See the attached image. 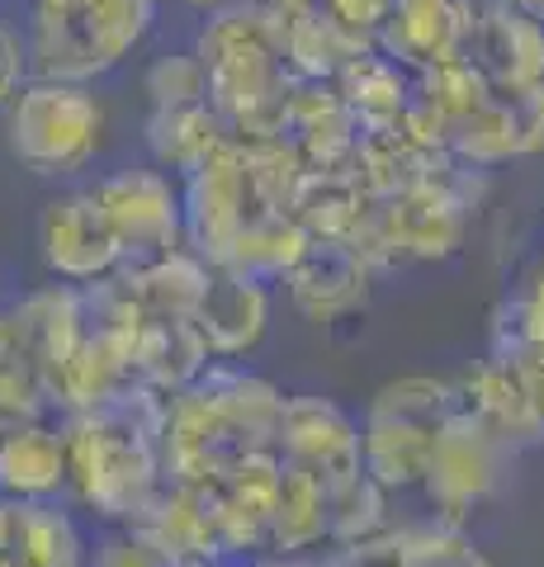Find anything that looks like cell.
<instances>
[{"mask_svg":"<svg viewBox=\"0 0 544 567\" xmlns=\"http://www.w3.org/2000/svg\"><path fill=\"white\" fill-rule=\"evenodd\" d=\"M285 398L266 374L214 360L195 388L166 398L162 477L175 487H214L242 458L275 454Z\"/></svg>","mask_w":544,"mask_h":567,"instance_id":"cell-1","label":"cell"},{"mask_svg":"<svg viewBox=\"0 0 544 567\" xmlns=\"http://www.w3.org/2000/svg\"><path fill=\"white\" fill-rule=\"evenodd\" d=\"M166 398L133 383L129 393L62 421L66 487L100 525H133L166 487L162 477Z\"/></svg>","mask_w":544,"mask_h":567,"instance_id":"cell-2","label":"cell"},{"mask_svg":"<svg viewBox=\"0 0 544 567\" xmlns=\"http://www.w3.org/2000/svg\"><path fill=\"white\" fill-rule=\"evenodd\" d=\"M195 58L208 81V104L237 142L285 133L294 76L285 66V43H279V14L256 0L214 10L199 24Z\"/></svg>","mask_w":544,"mask_h":567,"instance_id":"cell-3","label":"cell"},{"mask_svg":"<svg viewBox=\"0 0 544 567\" xmlns=\"http://www.w3.org/2000/svg\"><path fill=\"white\" fill-rule=\"evenodd\" d=\"M460 412L454 379L402 374L389 379L365 402L360 416V473L389 496L417 492L427 477V458L445 421Z\"/></svg>","mask_w":544,"mask_h":567,"instance_id":"cell-4","label":"cell"},{"mask_svg":"<svg viewBox=\"0 0 544 567\" xmlns=\"http://www.w3.org/2000/svg\"><path fill=\"white\" fill-rule=\"evenodd\" d=\"M152 14L156 0L39 6V14H33V71H39V81H95L147 39Z\"/></svg>","mask_w":544,"mask_h":567,"instance_id":"cell-5","label":"cell"},{"mask_svg":"<svg viewBox=\"0 0 544 567\" xmlns=\"http://www.w3.org/2000/svg\"><path fill=\"white\" fill-rule=\"evenodd\" d=\"M6 133L10 152L33 175H72L100 152L104 137V104L91 95V85L66 81H24L10 104Z\"/></svg>","mask_w":544,"mask_h":567,"instance_id":"cell-6","label":"cell"},{"mask_svg":"<svg viewBox=\"0 0 544 567\" xmlns=\"http://www.w3.org/2000/svg\"><path fill=\"white\" fill-rule=\"evenodd\" d=\"M512 458L516 454L506 450L487 425L454 412L445 421V431L435 435L431 458H427V477H421V487H417L431 506V520L464 525L473 511L487 506L502 492L506 473H512Z\"/></svg>","mask_w":544,"mask_h":567,"instance_id":"cell-7","label":"cell"},{"mask_svg":"<svg viewBox=\"0 0 544 567\" xmlns=\"http://www.w3.org/2000/svg\"><path fill=\"white\" fill-rule=\"evenodd\" d=\"M460 412L487 425L512 454L544 445V360L516 350H487L454 379Z\"/></svg>","mask_w":544,"mask_h":567,"instance_id":"cell-8","label":"cell"},{"mask_svg":"<svg viewBox=\"0 0 544 567\" xmlns=\"http://www.w3.org/2000/svg\"><path fill=\"white\" fill-rule=\"evenodd\" d=\"M104 218L114 227V241L124 251V270H137L147 260H162L185 246V223H181V189L171 175L156 166H133L114 171L91 189Z\"/></svg>","mask_w":544,"mask_h":567,"instance_id":"cell-9","label":"cell"},{"mask_svg":"<svg viewBox=\"0 0 544 567\" xmlns=\"http://www.w3.org/2000/svg\"><path fill=\"white\" fill-rule=\"evenodd\" d=\"M275 458L285 468L312 477L318 487L337 492L350 477H360V421L331 398L294 393L279 412Z\"/></svg>","mask_w":544,"mask_h":567,"instance_id":"cell-10","label":"cell"},{"mask_svg":"<svg viewBox=\"0 0 544 567\" xmlns=\"http://www.w3.org/2000/svg\"><path fill=\"white\" fill-rule=\"evenodd\" d=\"M252 213L256 204H252L247 166H242V147H237V137H227L204 166L185 175V189H181L185 246L204 265H223L227 246L237 241Z\"/></svg>","mask_w":544,"mask_h":567,"instance_id":"cell-11","label":"cell"},{"mask_svg":"<svg viewBox=\"0 0 544 567\" xmlns=\"http://www.w3.org/2000/svg\"><path fill=\"white\" fill-rule=\"evenodd\" d=\"M39 251L48 270L62 284H72V289H85V284H100L124 270V251L114 241V227L91 189L62 194V199H52L43 208Z\"/></svg>","mask_w":544,"mask_h":567,"instance_id":"cell-12","label":"cell"},{"mask_svg":"<svg viewBox=\"0 0 544 567\" xmlns=\"http://www.w3.org/2000/svg\"><path fill=\"white\" fill-rule=\"evenodd\" d=\"M469 20V58L497 95L544 85V24L506 0H460Z\"/></svg>","mask_w":544,"mask_h":567,"instance_id":"cell-13","label":"cell"},{"mask_svg":"<svg viewBox=\"0 0 544 567\" xmlns=\"http://www.w3.org/2000/svg\"><path fill=\"white\" fill-rule=\"evenodd\" d=\"M204 492H208V516H214L223 563L266 558L270 511H275V492H279V458L275 454H252Z\"/></svg>","mask_w":544,"mask_h":567,"instance_id":"cell-14","label":"cell"},{"mask_svg":"<svg viewBox=\"0 0 544 567\" xmlns=\"http://www.w3.org/2000/svg\"><path fill=\"white\" fill-rule=\"evenodd\" d=\"M289 303L308 322H346L365 312L374 293V270L346 241H312L285 279Z\"/></svg>","mask_w":544,"mask_h":567,"instance_id":"cell-15","label":"cell"},{"mask_svg":"<svg viewBox=\"0 0 544 567\" xmlns=\"http://www.w3.org/2000/svg\"><path fill=\"white\" fill-rule=\"evenodd\" d=\"M189 322L199 327L214 360L237 364L242 354H252L270 331V289L214 265V270H208V289Z\"/></svg>","mask_w":544,"mask_h":567,"instance_id":"cell-16","label":"cell"},{"mask_svg":"<svg viewBox=\"0 0 544 567\" xmlns=\"http://www.w3.org/2000/svg\"><path fill=\"white\" fill-rule=\"evenodd\" d=\"M374 48L408 76H421L427 66L460 58L469 48V20L460 0H393L389 20L374 33Z\"/></svg>","mask_w":544,"mask_h":567,"instance_id":"cell-17","label":"cell"},{"mask_svg":"<svg viewBox=\"0 0 544 567\" xmlns=\"http://www.w3.org/2000/svg\"><path fill=\"white\" fill-rule=\"evenodd\" d=\"M285 137L304 156L308 171H350L360 142V123L350 118L337 85L327 81H294L285 104Z\"/></svg>","mask_w":544,"mask_h":567,"instance_id":"cell-18","label":"cell"},{"mask_svg":"<svg viewBox=\"0 0 544 567\" xmlns=\"http://www.w3.org/2000/svg\"><path fill=\"white\" fill-rule=\"evenodd\" d=\"M166 567H195V563H223L214 516H208V492L204 487H175L166 483L152 496V506L133 520Z\"/></svg>","mask_w":544,"mask_h":567,"instance_id":"cell-19","label":"cell"},{"mask_svg":"<svg viewBox=\"0 0 544 567\" xmlns=\"http://www.w3.org/2000/svg\"><path fill=\"white\" fill-rule=\"evenodd\" d=\"M6 322H10L14 346H20L29 360L43 369L48 383L66 360H72V350L81 346V336H85L81 293L72 289V284H48V289L24 293L14 308H6Z\"/></svg>","mask_w":544,"mask_h":567,"instance_id":"cell-20","label":"cell"},{"mask_svg":"<svg viewBox=\"0 0 544 567\" xmlns=\"http://www.w3.org/2000/svg\"><path fill=\"white\" fill-rule=\"evenodd\" d=\"M129 354H133V379L162 398L195 388L204 369L214 364V354H208L204 336L189 317H143Z\"/></svg>","mask_w":544,"mask_h":567,"instance_id":"cell-21","label":"cell"},{"mask_svg":"<svg viewBox=\"0 0 544 567\" xmlns=\"http://www.w3.org/2000/svg\"><path fill=\"white\" fill-rule=\"evenodd\" d=\"M66 492L62 425L24 421L0 435V502H58Z\"/></svg>","mask_w":544,"mask_h":567,"instance_id":"cell-22","label":"cell"},{"mask_svg":"<svg viewBox=\"0 0 544 567\" xmlns=\"http://www.w3.org/2000/svg\"><path fill=\"white\" fill-rule=\"evenodd\" d=\"M393 223H398V241H402V260L408 265H431V260H450L464 251L473 213L445 194L435 181L421 189L393 199Z\"/></svg>","mask_w":544,"mask_h":567,"instance_id":"cell-23","label":"cell"},{"mask_svg":"<svg viewBox=\"0 0 544 567\" xmlns=\"http://www.w3.org/2000/svg\"><path fill=\"white\" fill-rule=\"evenodd\" d=\"M85 529L58 502H6L10 567H85Z\"/></svg>","mask_w":544,"mask_h":567,"instance_id":"cell-24","label":"cell"},{"mask_svg":"<svg viewBox=\"0 0 544 567\" xmlns=\"http://www.w3.org/2000/svg\"><path fill=\"white\" fill-rule=\"evenodd\" d=\"M133 379V354L124 341H110V336H81V346L72 350L58 374H52V412L76 416V412H95V406L114 402L119 393H129Z\"/></svg>","mask_w":544,"mask_h":567,"instance_id":"cell-25","label":"cell"},{"mask_svg":"<svg viewBox=\"0 0 544 567\" xmlns=\"http://www.w3.org/2000/svg\"><path fill=\"white\" fill-rule=\"evenodd\" d=\"M441 156L445 152L417 147L398 123H383V128H360L356 156H350V175H356L370 199H402V194H412L431 181Z\"/></svg>","mask_w":544,"mask_h":567,"instance_id":"cell-26","label":"cell"},{"mask_svg":"<svg viewBox=\"0 0 544 567\" xmlns=\"http://www.w3.org/2000/svg\"><path fill=\"white\" fill-rule=\"evenodd\" d=\"M331 548V506L327 487L312 477L294 473L279 464V492L270 511V535H266V558H308Z\"/></svg>","mask_w":544,"mask_h":567,"instance_id":"cell-27","label":"cell"},{"mask_svg":"<svg viewBox=\"0 0 544 567\" xmlns=\"http://www.w3.org/2000/svg\"><path fill=\"white\" fill-rule=\"evenodd\" d=\"M279 43H285V66L294 81H327V85L337 81L365 48H374V43L356 39V33H346L337 20H327L318 6L279 14Z\"/></svg>","mask_w":544,"mask_h":567,"instance_id":"cell-28","label":"cell"},{"mask_svg":"<svg viewBox=\"0 0 544 567\" xmlns=\"http://www.w3.org/2000/svg\"><path fill=\"white\" fill-rule=\"evenodd\" d=\"M308 246H312V237L294 223V213H252L247 227L237 233V241L227 246L223 270L256 279L270 289V284L289 279V270L304 260Z\"/></svg>","mask_w":544,"mask_h":567,"instance_id":"cell-29","label":"cell"},{"mask_svg":"<svg viewBox=\"0 0 544 567\" xmlns=\"http://www.w3.org/2000/svg\"><path fill=\"white\" fill-rule=\"evenodd\" d=\"M233 137L227 123L214 114V104H171V110H152L147 118V147L156 171H175L189 175L195 166H204L223 142Z\"/></svg>","mask_w":544,"mask_h":567,"instance_id":"cell-30","label":"cell"},{"mask_svg":"<svg viewBox=\"0 0 544 567\" xmlns=\"http://www.w3.org/2000/svg\"><path fill=\"white\" fill-rule=\"evenodd\" d=\"M208 270L214 265H204L189 246H181V251H171L162 260H147L137 270H119V275H124L143 317H195L199 298L208 289Z\"/></svg>","mask_w":544,"mask_h":567,"instance_id":"cell-31","label":"cell"},{"mask_svg":"<svg viewBox=\"0 0 544 567\" xmlns=\"http://www.w3.org/2000/svg\"><path fill=\"white\" fill-rule=\"evenodd\" d=\"M337 95L350 110V118L360 128H383V123H398L402 104L412 95V76L398 62H389L379 48H365L356 62H350L337 81Z\"/></svg>","mask_w":544,"mask_h":567,"instance_id":"cell-32","label":"cell"},{"mask_svg":"<svg viewBox=\"0 0 544 567\" xmlns=\"http://www.w3.org/2000/svg\"><path fill=\"white\" fill-rule=\"evenodd\" d=\"M365 199H370V194L360 189V181L350 171H308V181L298 189L289 213L312 241H346Z\"/></svg>","mask_w":544,"mask_h":567,"instance_id":"cell-33","label":"cell"},{"mask_svg":"<svg viewBox=\"0 0 544 567\" xmlns=\"http://www.w3.org/2000/svg\"><path fill=\"white\" fill-rule=\"evenodd\" d=\"M237 147H242V166H247L256 213H289L308 181V166L294 152V142L285 133H275V137H247Z\"/></svg>","mask_w":544,"mask_h":567,"instance_id":"cell-34","label":"cell"},{"mask_svg":"<svg viewBox=\"0 0 544 567\" xmlns=\"http://www.w3.org/2000/svg\"><path fill=\"white\" fill-rule=\"evenodd\" d=\"M450 156L473 171H497L521 156V137H516V118H512V100L506 95H487L479 110L464 114L450 128Z\"/></svg>","mask_w":544,"mask_h":567,"instance_id":"cell-35","label":"cell"},{"mask_svg":"<svg viewBox=\"0 0 544 567\" xmlns=\"http://www.w3.org/2000/svg\"><path fill=\"white\" fill-rule=\"evenodd\" d=\"M327 506H331V548H346V544H360V539H374L383 529H393L398 520L389 516L393 496L374 487L370 477H350L346 487L327 492Z\"/></svg>","mask_w":544,"mask_h":567,"instance_id":"cell-36","label":"cell"},{"mask_svg":"<svg viewBox=\"0 0 544 567\" xmlns=\"http://www.w3.org/2000/svg\"><path fill=\"white\" fill-rule=\"evenodd\" d=\"M412 85L450 118V128H454V123H460L464 114L479 110L487 95H493V85H487V76H483L479 66H473L469 52H460V58H450V62L427 66L421 76H412Z\"/></svg>","mask_w":544,"mask_h":567,"instance_id":"cell-37","label":"cell"},{"mask_svg":"<svg viewBox=\"0 0 544 567\" xmlns=\"http://www.w3.org/2000/svg\"><path fill=\"white\" fill-rule=\"evenodd\" d=\"M402 539H408V567H493L464 525L427 516L402 525Z\"/></svg>","mask_w":544,"mask_h":567,"instance_id":"cell-38","label":"cell"},{"mask_svg":"<svg viewBox=\"0 0 544 567\" xmlns=\"http://www.w3.org/2000/svg\"><path fill=\"white\" fill-rule=\"evenodd\" d=\"M147 100L152 110H171V104H204L208 100V81L195 52H166L147 66Z\"/></svg>","mask_w":544,"mask_h":567,"instance_id":"cell-39","label":"cell"},{"mask_svg":"<svg viewBox=\"0 0 544 567\" xmlns=\"http://www.w3.org/2000/svg\"><path fill=\"white\" fill-rule=\"evenodd\" d=\"M85 567H166L133 525H104L85 548Z\"/></svg>","mask_w":544,"mask_h":567,"instance_id":"cell-40","label":"cell"},{"mask_svg":"<svg viewBox=\"0 0 544 567\" xmlns=\"http://www.w3.org/2000/svg\"><path fill=\"white\" fill-rule=\"evenodd\" d=\"M331 563L337 567H408V539H402V525L383 529L374 539L331 548Z\"/></svg>","mask_w":544,"mask_h":567,"instance_id":"cell-41","label":"cell"},{"mask_svg":"<svg viewBox=\"0 0 544 567\" xmlns=\"http://www.w3.org/2000/svg\"><path fill=\"white\" fill-rule=\"evenodd\" d=\"M327 20H337L346 33H356V39L374 43V33L383 29V20H389L393 0H312Z\"/></svg>","mask_w":544,"mask_h":567,"instance_id":"cell-42","label":"cell"},{"mask_svg":"<svg viewBox=\"0 0 544 567\" xmlns=\"http://www.w3.org/2000/svg\"><path fill=\"white\" fill-rule=\"evenodd\" d=\"M512 100V118H516V137H521V156H540L544 152V85L506 95Z\"/></svg>","mask_w":544,"mask_h":567,"instance_id":"cell-43","label":"cell"},{"mask_svg":"<svg viewBox=\"0 0 544 567\" xmlns=\"http://www.w3.org/2000/svg\"><path fill=\"white\" fill-rule=\"evenodd\" d=\"M20 85H24V52H20V39L0 24V110L20 95Z\"/></svg>","mask_w":544,"mask_h":567,"instance_id":"cell-44","label":"cell"},{"mask_svg":"<svg viewBox=\"0 0 544 567\" xmlns=\"http://www.w3.org/2000/svg\"><path fill=\"white\" fill-rule=\"evenodd\" d=\"M242 567H337V563H331V554H308V558H256Z\"/></svg>","mask_w":544,"mask_h":567,"instance_id":"cell-45","label":"cell"},{"mask_svg":"<svg viewBox=\"0 0 544 567\" xmlns=\"http://www.w3.org/2000/svg\"><path fill=\"white\" fill-rule=\"evenodd\" d=\"M256 6H266L270 14H294V10H304V6H312V0H256Z\"/></svg>","mask_w":544,"mask_h":567,"instance_id":"cell-46","label":"cell"},{"mask_svg":"<svg viewBox=\"0 0 544 567\" xmlns=\"http://www.w3.org/2000/svg\"><path fill=\"white\" fill-rule=\"evenodd\" d=\"M506 6H516L521 14H531L535 24H544V0H506Z\"/></svg>","mask_w":544,"mask_h":567,"instance_id":"cell-47","label":"cell"},{"mask_svg":"<svg viewBox=\"0 0 544 567\" xmlns=\"http://www.w3.org/2000/svg\"><path fill=\"white\" fill-rule=\"evenodd\" d=\"M185 6H195V10H204V14H214V10H223V6H237V0H185Z\"/></svg>","mask_w":544,"mask_h":567,"instance_id":"cell-48","label":"cell"},{"mask_svg":"<svg viewBox=\"0 0 544 567\" xmlns=\"http://www.w3.org/2000/svg\"><path fill=\"white\" fill-rule=\"evenodd\" d=\"M39 6H85V0H39Z\"/></svg>","mask_w":544,"mask_h":567,"instance_id":"cell-49","label":"cell"},{"mask_svg":"<svg viewBox=\"0 0 544 567\" xmlns=\"http://www.w3.org/2000/svg\"><path fill=\"white\" fill-rule=\"evenodd\" d=\"M195 567H242V563H195Z\"/></svg>","mask_w":544,"mask_h":567,"instance_id":"cell-50","label":"cell"},{"mask_svg":"<svg viewBox=\"0 0 544 567\" xmlns=\"http://www.w3.org/2000/svg\"><path fill=\"white\" fill-rule=\"evenodd\" d=\"M6 431H10V425H6V421H0V435H6Z\"/></svg>","mask_w":544,"mask_h":567,"instance_id":"cell-51","label":"cell"}]
</instances>
